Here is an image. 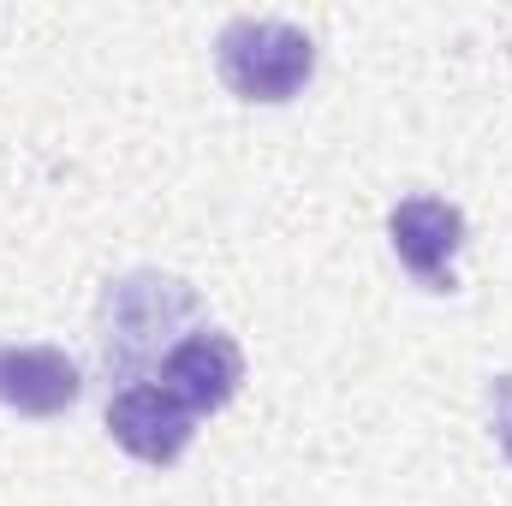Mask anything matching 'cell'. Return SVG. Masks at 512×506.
Instances as JSON below:
<instances>
[{"mask_svg":"<svg viewBox=\"0 0 512 506\" xmlns=\"http://www.w3.org/2000/svg\"><path fill=\"white\" fill-rule=\"evenodd\" d=\"M197 292L173 274H126L102 292L96 304V346L108 376H137L155 358H167L185 334V322L197 316Z\"/></svg>","mask_w":512,"mask_h":506,"instance_id":"cell-1","label":"cell"},{"mask_svg":"<svg viewBox=\"0 0 512 506\" xmlns=\"http://www.w3.org/2000/svg\"><path fill=\"white\" fill-rule=\"evenodd\" d=\"M215 66L239 102H292L316 72V42L286 18H233L215 36Z\"/></svg>","mask_w":512,"mask_h":506,"instance_id":"cell-2","label":"cell"},{"mask_svg":"<svg viewBox=\"0 0 512 506\" xmlns=\"http://www.w3.org/2000/svg\"><path fill=\"white\" fill-rule=\"evenodd\" d=\"M108 435L126 447L131 459L143 465H173L191 435H197V417L161 387V381H126L114 399H108Z\"/></svg>","mask_w":512,"mask_h":506,"instance_id":"cell-3","label":"cell"},{"mask_svg":"<svg viewBox=\"0 0 512 506\" xmlns=\"http://www.w3.org/2000/svg\"><path fill=\"white\" fill-rule=\"evenodd\" d=\"M239 381H245V352H239V340L221 334V328H197V334H185V340L161 358V387H167L191 417L221 411V405L239 393Z\"/></svg>","mask_w":512,"mask_h":506,"instance_id":"cell-4","label":"cell"},{"mask_svg":"<svg viewBox=\"0 0 512 506\" xmlns=\"http://www.w3.org/2000/svg\"><path fill=\"white\" fill-rule=\"evenodd\" d=\"M387 239L393 256L429 286V292H453V256L465 245V215L441 197H405L387 215Z\"/></svg>","mask_w":512,"mask_h":506,"instance_id":"cell-5","label":"cell"},{"mask_svg":"<svg viewBox=\"0 0 512 506\" xmlns=\"http://www.w3.org/2000/svg\"><path fill=\"white\" fill-rule=\"evenodd\" d=\"M84 393L78 364L60 346H0V405L18 417H60Z\"/></svg>","mask_w":512,"mask_h":506,"instance_id":"cell-6","label":"cell"}]
</instances>
